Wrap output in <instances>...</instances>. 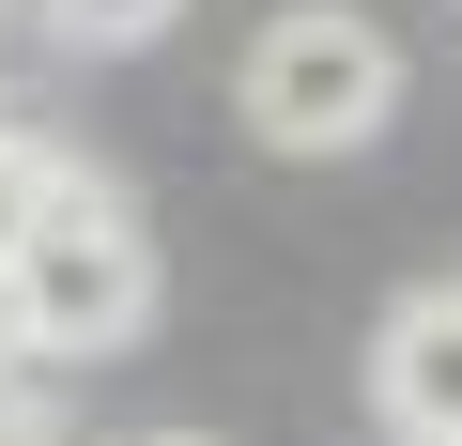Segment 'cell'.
<instances>
[{
  "mask_svg": "<svg viewBox=\"0 0 462 446\" xmlns=\"http://www.w3.org/2000/svg\"><path fill=\"white\" fill-rule=\"evenodd\" d=\"M231 108H247V139H278V154H355L401 108V47H385V16H355V0H293V16L247 32Z\"/></svg>",
  "mask_w": 462,
  "mask_h": 446,
  "instance_id": "cell-1",
  "label": "cell"
},
{
  "mask_svg": "<svg viewBox=\"0 0 462 446\" xmlns=\"http://www.w3.org/2000/svg\"><path fill=\"white\" fill-rule=\"evenodd\" d=\"M0 278H16L32 354H124L154 323V232H139V200L93 185V169H62V200L32 215V247L0 262Z\"/></svg>",
  "mask_w": 462,
  "mask_h": 446,
  "instance_id": "cell-2",
  "label": "cell"
},
{
  "mask_svg": "<svg viewBox=\"0 0 462 446\" xmlns=\"http://www.w3.org/2000/svg\"><path fill=\"white\" fill-rule=\"evenodd\" d=\"M370 415H385L401 446H462V293L385 308V339H370Z\"/></svg>",
  "mask_w": 462,
  "mask_h": 446,
  "instance_id": "cell-3",
  "label": "cell"
},
{
  "mask_svg": "<svg viewBox=\"0 0 462 446\" xmlns=\"http://www.w3.org/2000/svg\"><path fill=\"white\" fill-rule=\"evenodd\" d=\"M32 16H47L78 62H124V47H154V32L185 16V0H32Z\"/></svg>",
  "mask_w": 462,
  "mask_h": 446,
  "instance_id": "cell-4",
  "label": "cell"
},
{
  "mask_svg": "<svg viewBox=\"0 0 462 446\" xmlns=\"http://www.w3.org/2000/svg\"><path fill=\"white\" fill-rule=\"evenodd\" d=\"M62 169H78V154H47L32 123H0V262H16V247H32V215L62 200Z\"/></svg>",
  "mask_w": 462,
  "mask_h": 446,
  "instance_id": "cell-5",
  "label": "cell"
},
{
  "mask_svg": "<svg viewBox=\"0 0 462 446\" xmlns=\"http://www.w3.org/2000/svg\"><path fill=\"white\" fill-rule=\"evenodd\" d=\"M0 16H16V0H0Z\"/></svg>",
  "mask_w": 462,
  "mask_h": 446,
  "instance_id": "cell-6",
  "label": "cell"
}]
</instances>
